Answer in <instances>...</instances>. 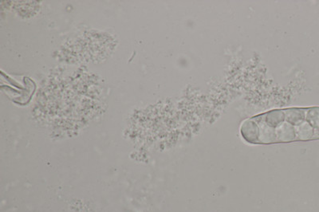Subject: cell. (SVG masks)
Here are the masks:
<instances>
[{
	"label": "cell",
	"instance_id": "obj_1",
	"mask_svg": "<svg viewBox=\"0 0 319 212\" xmlns=\"http://www.w3.org/2000/svg\"><path fill=\"white\" fill-rule=\"evenodd\" d=\"M240 133L251 144L290 143L319 138V108L269 111L248 119Z\"/></svg>",
	"mask_w": 319,
	"mask_h": 212
}]
</instances>
